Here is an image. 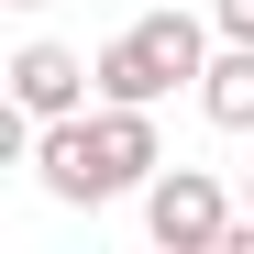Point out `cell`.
I'll return each mask as SVG.
<instances>
[{
  "label": "cell",
  "mask_w": 254,
  "mask_h": 254,
  "mask_svg": "<svg viewBox=\"0 0 254 254\" xmlns=\"http://www.w3.org/2000/svg\"><path fill=\"white\" fill-rule=\"evenodd\" d=\"M210 22H221V45H254V0H210Z\"/></svg>",
  "instance_id": "obj_6"
},
{
  "label": "cell",
  "mask_w": 254,
  "mask_h": 254,
  "mask_svg": "<svg viewBox=\"0 0 254 254\" xmlns=\"http://www.w3.org/2000/svg\"><path fill=\"white\" fill-rule=\"evenodd\" d=\"M243 210H254V177H243Z\"/></svg>",
  "instance_id": "obj_7"
},
{
  "label": "cell",
  "mask_w": 254,
  "mask_h": 254,
  "mask_svg": "<svg viewBox=\"0 0 254 254\" xmlns=\"http://www.w3.org/2000/svg\"><path fill=\"white\" fill-rule=\"evenodd\" d=\"M144 232H155L166 254H221V243H232L221 177H210V166H155V177H144Z\"/></svg>",
  "instance_id": "obj_3"
},
{
  "label": "cell",
  "mask_w": 254,
  "mask_h": 254,
  "mask_svg": "<svg viewBox=\"0 0 254 254\" xmlns=\"http://www.w3.org/2000/svg\"><path fill=\"white\" fill-rule=\"evenodd\" d=\"M155 166H166V144H155L144 100H100V111H66V122L33 133V177H45V199H66V210H100L122 188H144Z\"/></svg>",
  "instance_id": "obj_1"
},
{
  "label": "cell",
  "mask_w": 254,
  "mask_h": 254,
  "mask_svg": "<svg viewBox=\"0 0 254 254\" xmlns=\"http://www.w3.org/2000/svg\"><path fill=\"white\" fill-rule=\"evenodd\" d=\"M22 11H33V0H22Z\"/></svg>",
  "instance_id": "obj_8"
},
{
  "label": "cell",
  "mask_w": 254,
  "mask_h": 254,
  "mask_svg": "<svg viewBox=\"0 0 254 254\" xmlns=\"http://www.w3.org/2000/svg\"><path fill=\"white\" fill-rule=\"evenodd\" d=\"M210 77V33L188 11H144V22H122L111 45H100V100H166V89H199Z\"/></svg>",
  "instance_id": "obj_2"
},
{
  "label": "cell",
  "mask_w": 254,
  "mask_h": 254,
  "mask_svg": "<svg viewBox=\"0 0 254 254\" xmlns=\"http://www.w3.org/2000/svg\"><path fill=\"white\" fill-rule=\"evenodd\" d=\"M0 77H11V100H22L33 122H66V111H89V89H100V56H77V45H22Z\"/></svg>",
  "instance_id": "obj_4"
},
{
  "label": "cell",
  "mask_w": 254,
  "mask_h": 254,
  "mask_svg": "<svg viewBox=\"0 0 254 254\" xmlns=\"http://www.w3.org/2000/svg\"><path fill=\"white\" fill-rule=\"evenodd\" d=\"M199 111L221 122V133H254V45H221L199 77Z\"/></svg>",
  "instance_id": "obj_5"
}]
</instances>
